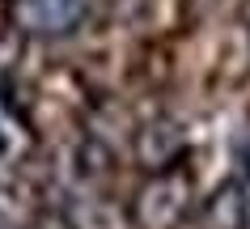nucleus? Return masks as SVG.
Returning <instances> with one entry per match:
<instances>
[{"label":"nucleus","mask_w":250,"mask_h":229,"mask_svg":"<svg viewBox=\"0 0 250 229\" xmlns=\"http://www.w3.org/2000/svg\"><path fill=\"white\" fill-rule=\"evenodd\" d=\"M195 208V178L187 166H166L140 183L132 195V225L136 229H183L187 216Z\"/></svg>","instance_id":"obj_1"},{"label":"nucleus","mask_w":250,"mask_h":229,"mask_svg":"<svg viewBox=\"0 0 250 229\" xmlns=\"http://www.w3.org/2000/svg\"><path fill=\"white\" fill-rule=\"evenodd\" d=\"M93 13V0H13L17 34L26 39H64L77 26H85V17Z\"/></svg>","instance_id":"obj_2"},{"label":"nucleus","mask_w":250,"mask_h":229,"mask_svg":"<svg viewBox=\"0 0 250 229\" xmlns=\"http://www.w3.org/2000/svg\"><path fill=\"white\" fill-rule=\"evenodd\" d=\"M136 162L145 166L148 174L153 170H166V166H178L187 153V136L174 119H148L140 132H136Z\"/></svg>","instance_id":"obj_3"},{"label":"nucleus","mask_w":250,"mask_h":229,"mask_svg":"<svg viewBox=\"0 0 250 229\" xmlns=\"http://www.w3.org/2000/svg\"><path fill=\"white\" fill-rule=\"evenodd\" d=\"M204 221H208V229H242L250 221L246 191L237 187V183H225V187L204 204Z\"/></svg>","instance_id":"obj_4"},{"label":"nucleus","mask_w":250,"mask_h":229,"mask_svg":"<svg viewBox=\"0 0 250 229\" xmlns=\"http://www.w3.org/2000/svg\"><path fill=\"white\" fill-rule=\"evenodd\" d=\"M30 145H34L30 123L21 119V110H17L13 102H4V98H0V166H4V162H17V157H26Z\"/></svg>","instance_id":"obj_5"},{"label":"nucleus","mask_w":250,"mask_h":229,"mask_svg":"<svg viewBox=\"0 0 250 229\" xmlns=\"http://www.w3.org/2000/svg\"><path fill=\"white\" fill-rule=\"evenodd\" d=\"M246 174H250V148H246Z\"/></svg>","instance_id":"obj_6"},{"label":"nucleus","mask_w":250,"mask_h":229,"mask_svg":"<svg viewBox=\"0 0 250 229\" xmlns=\"http://www.w3.org/2000/svg\"><path fill=\"white\" fill-rule=\"evenodd\" d=\"M242 229H250V221H246V225H242Z\"/></svg>","instance_id":"obj_7"}]
</instances>
